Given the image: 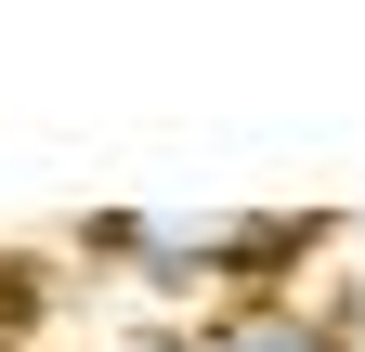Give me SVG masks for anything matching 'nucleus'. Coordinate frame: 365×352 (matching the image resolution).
I'll use <instances>...</instances> for the list:
<instances>
[{"instance_id": "obj_2", "label": "nucleus", "mask_w": 365, "mask_h": 352, "mask_svg": "<svg viewBox=\"0 0 365 352\" xmlns=\"http://www.w3.org/2000/svg\"><path fill=\"white\" fill-rule=\"evenodd\" d=\"M196 352H352L327 314H300V300H248V314H209Z\"/></svg>"}, {"instance_id": "obj_3", "label": "nucleus", "mask_w": 365, "mask_h": 352, "mask_svg": "<svg viewBox=\"0 0 365 352\" xmlns=\"http://www.w3.org/2000/svg\"><path fill=\"white\" fill-rule=\"evenodd\" d=\"M118 352H196V339H118Z\"/></svg>"}, {"instance_id": "obj_1", "label": "nucleus", "mask_w": 365, "mask_h": 352, "mask_svg": "<svg viewBox=\"0 0 365 352\" xmlns=\"http://www.w3.org/2000/svg\"><path fill=\"white\" fill-rule=\"evenodd\" d=\"M313 248L327 235L287 222V209H118L105 222V261H130V274L170 287V300H222V314L300 300V261Z\"/></svg>"}]
</instances>
